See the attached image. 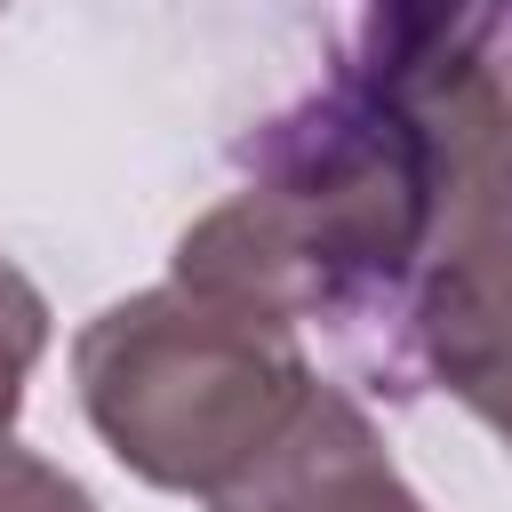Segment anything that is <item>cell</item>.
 <instances>
[{
    "label": "cell",
    "mask_w": 512,
    "mask_h": 512,
    "mask_svg": "<svg viewBox=\"0 0 512 512\" xmlns=\"http://www.w3.org/2000/svg\"><path fill=\"white\" fill-rule=\"evenodd\" d=\"M464 192L472 184L416 128L352 72H328L240 144V184L176 240V280L288 328H328L376 392L408 400L424 392L408 352L416 280Z\"/></svg>",
    "instance_id": "1"
},
{
    "label": "cell",
    "mask_w": 512,
    "mask_h": 512,
    "mask_svg": "<svg viewBox=\"0 0 512 512\" xmlns=\"http://www.w3.org/2000/svg\"><path fill=\"white\" fill-rule=\"evenodd\" d=\"M96 440L152 488L224 504L328 400L288 320L184 280L104 304L72 344Z\"/></svg>",
    "instance_id": "2"
},
{
    "label": "cell",
    "mask_w": 512,
    "mask_h": 512,
    "mask_svg": "<svg viewBox=\"0 0 512 512\" xmlns=\"http://www.w3.org/2000/svg\"><path fill=\"white\" fill-rule=\"evenodd\" d=\"M352 72L464 184L512 152V0H360Z\"/></svg>",
    "instance_id": "3"
},
{
    "label": "cell",
    "mask_w": 512,
    "mask_h": 512,
    "mask_svg": "<svg viewBox=\"0 0 512 512\" xmlns=\"http://www.w3.org/2000/svg\"><path fill=\"white\" fill-rule=\"evenodd\" d=\"M416 384L464 400L512 448V152L448 208L408 320Z\"/></svg>",
    "instance_id": "4"
},
{
    "label": "cell",
    "mask_w": 512,
    "mask_h": 512,
    "mask_svg": "<svg viewBox=\"0 0 512 512\" xmlns=\"http://www.w3.org/2000/svg\"><path fill=\"white\" fill-rule=\"evenodd\" d=\"M208 512H424V504H416V488L392 472V456H384L376 424L360 416V400H344V392L328 384L320 416H312L248 488H232V496L208 504Z\"/></svg>",
    "instance_id": "5"
},
{
    "label": "cell",
    "mask_w": 512,
    "mask_h": 512,
    "mask_svg": "<svg viewBox=\"0 0 512 512\" xmlns=\"http://www.w3.org/2000/svg\"><path fill=\"white\" fill-rule=\"evenodd\" d=\"M40 352H48V304H40V288L0 256V440H8L16 408H24V376H32Z\"/></svg>",
    "instance_id": "6"
},
{
    "label": "cell",
    "mask_w": 512,
    "mask_h": 512,
    "mask_svg": "<svg viewBox=\"0 0 512 512\" xmlns=\"http://www.w3.org/2000/svg\"><path fill=\"white\" fill-rule=\"evenodd\" d=\"M0 512H96V504H88V488L72 472H56L48 456L0 440Z\"/></svg>",
    "instance_id": "7"
},
{
    "label": "cell",
    "mask_w": 512,
    "mask_h": 512,
    "mask_svg": "<svg viewBox=\"0 0 512 512\" xmlns=\"http://www.w3.org/2000/svg\"><path fill=\"white\" fill-rule=\"evenodd\" d=\"M0 8H8V0H0Z\"/></svg>",
    "instance_id": "8"
}]
</instances>
